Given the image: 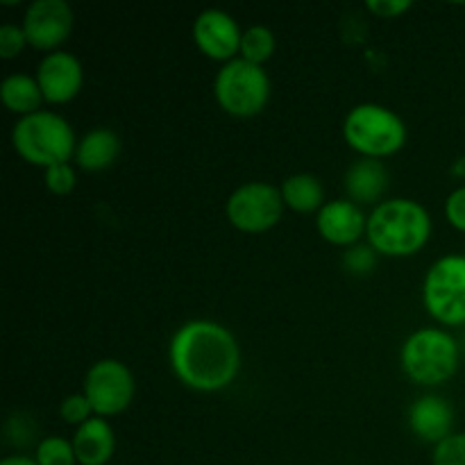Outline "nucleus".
Masks as SVG:
<instances>
[{"label":"nucleus","mask_w":465,"mask_h":465,"mask_svg":"<svg viewBox=\"0 0 465 465\" xmlns=\"http://www.w3.org/2000/svg\"><path fill=\"white\" fill-rule=\"evenodd\" d=\"M445 218L454 230L465 234V184L457 186L445 200Z\"/></svg>","instance_id":"27"},{"label":"nucleus","mask_w":465,"mask_h":465,"mask_svg":"<svg viewBox=\"0 0 465 465\" xmlns=\"http://www.w3.org/2000/svg\"><path fill=\"white\" fill-rule=\"evenodd\" d=\"M286 209L295 213H318L325 204V184L312 173H295L280 186Z\"/></svg>","instance_id":"19"},{"label":"nucleus","mask_w":465,"mask_h":465,"mask_svg":"<svg viewBox=\"0 0 465 465\" xmlns=\"http://www.w3.org/2000/svg\"><path fill=\"white\" fill-rule=\"evenodd\" d=\"M44 182L45 189L53 195H68L75 191L77 184V171L71 162L68 163H57V166H50L44 171Z\"/></svg>","instance_id":"23"},{"label":"nucleus","mask_w":465,"mask_h":465,"mask_svg":"<svg viewBox=\"0 0 465 465\" xmlns=\"http://www.w3.org/2000/svg\"><path fill=\"white\" fill-rule=\"evenodd\" d=\"M121 136L112 127H94L77 141L75 163L77 168L86 173H100L114 166V162L121 154Z\"/></svg>","instance_id":"17"},{"label":"nucleus","mask_w":465,"mask_h":465,"mask_svg":"<svg viewBox=\"0 0 465 465\" xmlns=\"http://www.w3.org/2000/svg\"><path fill=\"white\" fill-rule=\"evenodd\" d=\"M413 7L411 0H368L366 9L377 18H400Z\"/></svg>","instance_id":"28"},{"label":"nucleus","mask_w":465,"mask_h":465,"mask_svg":"<svg viewBox=\"0 0 465 465\" xmlns=\"http://www.w3.org/2000/svg\"><path fill=\"white\" fill-rule=\"evenodd\" d=\"M21 25L30 48L48 54L59 50V45L71 36L75 12L66 0H32L23 14Z\"/></svg>","instance_id":"10"},{"label":"nucleus","mask_w":465,"mask_h":465,"mask_svg":"<svg viewBox=\"0 0 465 465\" xmlns=\"http://www.w3.org/2000/svg\"><path fill=\"white\" fill-rule=\"evenodd\" d=\"M171 371L186 389L218 393L241 372V345L230 327L207 318L186 321L168 345Z\"/></svg>","instance_id":"1"},{"label":"nucleus","mask_w":465,"mask_h":465,"mask_svg":"<svg viewBox=\"0 0 465 465\" xmlns=\"http://www.w3.org/2000/svg\"><path fill=\"white\" fill-rule=\"evenodd\" d=\"M316 230L327 243L339 248H352L361 243L368 232V213L361 204L350 198H334L322 204L316 213Z\"/></svg>","instance_id":"13"},{"label":"nucleus","mask_w":465,"mask_h":465,"mask_svg":"<svg viewBox=\"0 0 465 465\" xmlns=\"http://www.w3.org/2000/svg\"><path fill=\"white\" fill-rule=\"evenodd\" d=\"M430 212L418 200H381L368 213L366 241L381 257H413L431 236Z\"/></svg>","instance_id":"2"},{"label":"nucleus","mask_w":465,"mask_h":465,"mask_svg":"<svg viewBox=\"0 0 465 465\" xmlns=\"http://www.w3.org/2000/svg\"><path fill=\"white\" fill-rule=\"evenodd\" d=\"M59 416L66 425L71 427H82L86 420L94 418V409H91L89 400H86L84 393H71L62 400L59 404Z\"/></svg>","instance_id":"25"},{"label":"nucleus","mask_w":465,"mask_h":465,"mask_svg":"<svg viewBox=\"0 0 465 465\" xmlns=\"http://www.w3.org/2000/svg\"><path fill=\"white\" fill-rule=\"evenodd\" d=\"M35 77L45 103L66 104L80 95L82 84H84V68L73 53L54 50L41 57Z\"/></svg>","instance_id":"12"},{"label":"nucleus","mask_w":465,"mask_h":465,"mask_svg":"<svg viewBox=\"0 0 465 465\" xmlns=\"http://www.w3.org/2000/svg\"><path fill=\"white\" fill-rule=\"evenodd\" d=\"M12 145L23 162L45 171L57 163H68L75 157L77 136L62 114L41 109L14 123Z\"/></svg>","instance_id":"3"},{"label":"nucleus","mask_w":465,"mask_h":465,"mask_svg":"<svg viewBox=\"0 0 465 465\" xmlns=\"http://www.w3.org/2000/svg\"><path fill=\"white\" fill-rule=\"evenodd\" d=\"M0 465H39L36 463L35 457H25V454H9V457H5Z\"/></svg>","instance_id":"29"},{"label":"nucleus","mask_w":465,"mask_h":465,"mask_svg":"<svg viewBox=\"0 0 465 465\" xmlns=\"http://www.w3.org/2000/svg\"><path fill=\"white\" fill-rule=\"evenodd\" d=\"M35 459L39 465H80L73 440L64 436H45L36 443Z\"/></svg>","instance_id":"21"},{"label":"nucleus","mask_w":465,"mask_h":465,"mask_svg":"<svg viewBox=\"0 0 465 465\" xmlns=\"http://www.w3.org/2000/svg\"><path fill=\"white\" fill-rule=\"evenodd\" d=\"M82 393L89 400L94 416L114 418L130 409L136 395V380L127 363L118 359H100L86 371Z\"/></svg>","instance_id":"9"},{"label":"nucleus","mask_w":465,"mask_h":465,"mask_svg":"<svg viewBox=\"0 0 465 465\" xmlns=\"http://www.w3.org/2000/svg\"><path fill=\"white\" fill-rule=\"evenodd\" d=\"M407 420L411 434L425 443L439 445L454 434V409L443 395L427 393L413 400Z\"/></svg>","instance_id":"14"},{"label":"nucleus","mask_w":465,"mask_h":465,"mask_svg":"<svg viewBox=\"0 0 465 465\" xmlns=\"http://www.w3.org/2000/svg\"><path fill=\"white\" fill-rule=\"evenodd\" d=\"M452 175L463 177V180H465V157H459L457 162L452 163Z\"/></svg>","instance_id":"30"},{"label":"nucleus","mask_w":465,"mask_h":465,"mask_svg":"<svg viewBox=\"0 0 465 465\" xmlns=\"http://www.w3.org/2000/svg\"><path fill=\"white\" fill-rule=\"evenodd\" d=\"M431 465H465V431H454L434 445Z\"/></svg>","instance_id":"24"},{"label":"nucleus","mask_w":465,"mask_h":465,"mask_svg":"<svg viewBox=\"0 0 465 465\" xmlns=\"http://www.w3.org/2000/svg\"><path fill=\"white\" fill-rule=\"evenodd\" d=\"M461 363V345L443 327L411 331L400 348L404 375L420 386H440L452 380Z\"/></svg>","instance_id":"4"},{"label":"nucleus","mask_w":465,"mask_h":465,"mask_svg":"<svg viewBox=\"0 0 465 465\" xmlns=\"http://www.w3.org/2000/svg\"><path fill=\"white\" fill-rule=\"evenodd\" d=\"M0 98L5 107L18 118L41 112V104L45 103L39 82L30 73H12L5 77L0 84Z\"/></svg>","instance_id":"18"},{"label":"nucleus","mask_w":465,"mask_h":465,"mask_svg":"<svg viewBox=\"0 0 465 465\" xmlns=\"http://www.w3.org/2000/svg\"><path fill=\"white\" fill-rule=\"evenodd\" d=\"M213 95L230 116L252 118L262 114L271 100V77L263 66L236 57L223 64L216 73Z\"/></svg>","instance_id":"6"},{"label":"nucleus","mask_w":465,"mask_h":465,"mask_svg":"<svg viewBox=\"0 0 465 465\" xmlns=\"http://www.w3.org/2000/svg\"><path fill=\"white\" fill-rule=\"evenodd\" d=\"M284 198L280 186L271 182H245L236 186L225 203V216L232 227L245 234H263L284 216Z\"/></svg>","instance_id":"8"},{"label":"nucleus","mask_w":465,"mask_h":465,"mask_svg":"<svg viewBox=\"0 0 465 465\" xmlns=\"http://www.w3.org/2000/svg\"><path fill=\"white\" fill-rule=\"evenodd\" d=\"M191 35L200 53L213 62L227 64L239 57L243 30L239 21L225 9L209 7L200 12L191 27Z\"/></svg>","instance_id":"11"},{"label":"nucleus","mask_w":465,"mask_h":465,"mask_svg":"<svg viewBox=\"0 0 465 465\" xmlns=\"http://www.w3.org/2000/svg\"><path fill=\"white\" fill-rule=\"evenodd\" d=\"M407 136L404 118L380 103L354 104L343 121L345 143L368 159H384L400 153Z\"/></svg>","instance_id":"5"},{"label":"nucleus","mask_w":465,"mask_h":465,"mask_svg":"<svg viewBox=\"0 0 465 465\" xmlns=\"http://www.w3.org/2000/svg\"><path fill=\"white\" fill-rule=\"evenodd\" d=\"M422 304L443 327L465 325V254H443L427 271Z\"/></svg>","instance_id":"7"},{"label":"nucleus","mask_w":465,"mask_h":465,"mask_svg":"<svg viewBox=\"0 0 465 465\" xmlns=\"http://www.w3.org/2000/svg\"><path fill=\"white\" fill-rule=\"evenodd\" d=\"M71 440L80 465H107L116 452V434L107 418L94 416L77 427Z\"/></svg>","instance_id":"16"},{"label":"nucleus","mask_w":465,"mask_h":465,"mask_svg":"<svg viewBox=\"0 0 465 465\" xmlns=\"http://www.w3.org/2000/svg\"><path fill=\"white\" fill-rule=\"evenodd\" d=\"M391 173L381 159L359 157L348 166L343 175V189L352 203L361 204H380L384 193L389 191Z\"/></svg>","instance_id":"15"},{"label":"nucleus","mask_w":465,"mask_h":465,"mask_svg":"<svg viewBox=\"0 0 465 465\" xmlns=\"http://www.w3.org/2000/svg\"><path fill=\"white\" fill-rule=\"evenodd\" d=\"M27 36L23 25L16 23H5L0 25V57L3 59H14L27 48Z\"/></svg>","instance_id":"26"},{"label":"nucleus","mask_w":465,"mask_h":465,"mask_svg":"<svg viewBox=\"0 0 465 465\" xmlns=\"http://www.w3.org/2000/svg\"><path fill=\"white\" fill-rule=\"evenodd\" d=\"M377 262H380V254H377V250L368 241L366 243L352 245V248H345L343 257H341L345 271L354 277L371 275L377 268Z\"/></svg>","instance_id":"22"},{"label":"nucleus","mask_w":465,"mask_h":465,"mask_svg":"<svg viewBox=\"0 0 465 465\" xmlns=\"http://www.w3.org/2000/svg\"><path fill=\"white\" fill-rule=\"evenodd\" d=\"M277 50L275 32L266 25H250L243 30V39H241V53L239 57L245 62H252L257 66H263L268 59H272Z\"/></svg>","instance_id":"20"}]
</instances>
